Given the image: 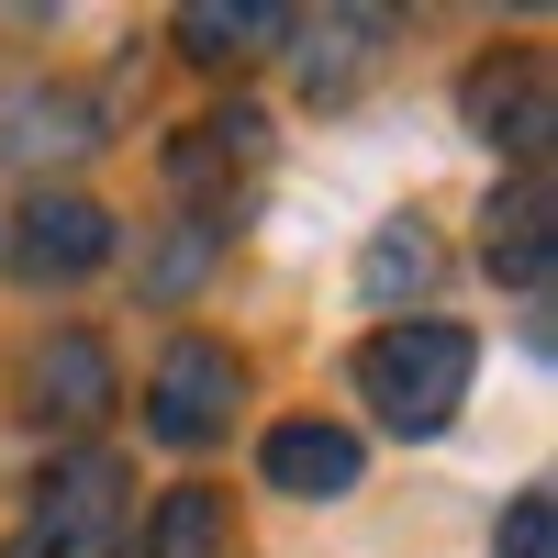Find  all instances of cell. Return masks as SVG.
Returning a JSON list of instances; mask_svg holds the SVG:
<instances>
[{
    "label": "cell",
    "instance_id": "cell-14",
    "mask_svg": "<svg viewBox=\"0 0 558 558\" xmlns=\"http://www.w3.org/2000/svg\"><path fill=\"white\" fill-rule=\"evenodd\" d=\"M380 57V12H336L313 34V57H302V78H313V101H347V78Z\"/></svg>",
    "mask_w": 558,
    "mask_h": 558
},
{
    "label": "cell",
    "instance_id": "cell-12",
    "mask_svg": "<svg viewBox=\"0 0 558 558\" xmlns=\"http://www.w3.org/2000/svg\"><path fill=\"white\" fill-rule=\"evenodd\" d=\"M302 23L279 12V0H191L179 12V45H191L202 68H246V57H268V45H291Z\"/></svg>",
    "mask_w": 558,
    "mask_h": 558
},
{
    "label": "cell",
    "instance_id": "cell-4",
    "mask_svg": "<svg viewBox=\"0 0 558 558\" xmlns=\"http://www.w3.org/2000/svg\"><path fill=\"white\" fill-rule=\"evenodd\" d=\"M12 402L34 413V425H101L112 413V347L89 336V324H57V336H34L23 368H12Z\"/></svg>",
    "mask_w": 558,
    "mask_h": 558
},
{
    "label": "cell",
    "instance_id": "cell-3",
    "mask_svg": "<svg viewBox=\"0 0 558 558\" xmlns=\"http://www.w3.org/2000/svg\"><path fill=\"white\" fill-rule=\"evenodd\" d=\"M235 402H246V368L235 347H213V336H179L157 357V380H146V425L168 447H213L223 425H235Z\"/></svg>",
    "mask_w": 558,
    "mask_h": 558
},
{
    "label": "cell",
    "instance_id": "cell-8",
    "mask_svg": "<svg viewBox=\"0 0 558 558\" xmlns=\"http://www.w3.org/2000/svg\"><path fill=\"white\" fill-rule=\"evenodd\" d=\"M257 470H268V492H291V502H336V492H357L368 447L347 425H324V413H302V425H268Z\"/></svg>",
    "mask_w": 558,
    "mask_h": 558
},
{
    "label": "cell",
    "instance_id": "cell-11",
    "mask_svg": "<svg viewBox=\"0 0 558 558\" xmlns=\"http://www.w3.org/2000/svg\"><path fill=\"white\" fill-rule=\"evenodd\" d=\"M481 246H492V279H514L525 302L547 291V257H558V235H547V179H536V168L514 179V191H492V235H481Z\"/></svg>",
    "mask_w": 558,
    "mask_h": 558
},
{
    "label": "cell",
    "instance_id": "cell-10",
    "mask_svg": "<svg viewBox=\"0 0 558 558\" xmlns=\"http://www.w3.org/2000/svg\"><path fill=\"white\" fill-rule=\"evenodd\" d=\"M134 558H246V536H235V502H223L213 481H179V492H157V514H146V536H134Z\"/></svg>",
    "mask_w": 558,
    "mask_h": 558
},
{
    "label": "cell",
    "instance_id": "cell-5",
    "mask_svg": "<svg viewBox=\"0 0 558 558\" xmlns=\"http://www.w3.org/2000/svg\"><path fill=\"white\" fill-rule=\"evenodd\" d=\"M101 257H112V213L89 191H34L12 213V268L34 279V291H45V279H89Z\"/></svg>",
    "mask_w": 558,
    "mask_h": 558
},
{
    "label": "cell",
    "instance_id": "cell-6",
    "mask_svg": "<svg viewBox=\"0 0 558 558\" xmlns=\"http://www.w3.org/2000/svg\"><path fill=\"white\" fill-rule=\"evenodd\" d=\"M268 168V112H202L191 134H168V191L191 202V213H223V191L235 179H257Z\"/></svg>",
    "mask_w": 558,
    "mask_h": 558
},
{
    "label": "cell",
    "instance_id": "cell-9",
    "mask_svg": "<svg viewBox=\"0 0 558 558\" xmlns=\"http://www.w3.org/2000/svg\"><path fill=\"white\" fill-rule=\"evenodd\" d=\"M78 146H101V123H89V101H78V89H57V78L0 89V157L45 168V157H78Z\"/></svg>",
    "mask_w": 558,
    "mask_h": 558
},
{
    "label": "cell",
    "instance_id": "cell-2",
    "mask_svg": "<svg viewBox=\"0 0 558 558\" xmlns=\"http://www.w3.org/2000/svg\"><path fill=\"white\" fill-rule=\"evenodd\" d=\"M123 514H134V470L112 447H78L34 481V514L12 525L0 558H112L123 547Z\"/></svg>",
    "mask_w": 558,
    "mask_h": 558
},
{
    "label": "cell",
    "instance_id": "cell-1",
    "mask_svg": "<svg viewBox=\"0 0 558 558\" xmlns=\"http://www.w3.org/2000/svg\"><path fill=\"white\" fill-rule=\"evenodd\" d=\"M470 380H481V336L447 324V313H402V324H380V336L357 347V402L380 413L391 436H447Z\"/></svg>",
    "mask_w": 558,
    "mask_h": 558
},
{
    "label": "cell",
    "instance_id": "cell-15",
    "mask_svg": "<svg viewBox=\"0 0 558 558\" xmlns=\"http://www.w3.org/2000/svg\"><path fill=\"white\" fill-rule=\"evenodd\" d=\"M213 246H223V213H179V235L146 257V302H179V291L213 268Z\"/></svg>",
    "mask_w": 558,
    "mask_h": 558
},
{
    "label": "cell",
    "instance_id": "cell-13",
    "mask_svg": "<svg viewBox=\"0 0 558 558\" xmlns=\"http://www.w3.org/2000/svg\"><path fill=\"white\" fill-rule=\"evenodd\" d=\"M436 279H447V246H436L413 213H402V223H380V235H368V257H357V291L380 302L391 324H402V302H425Z\"/></svg>",
    "mask_w": 558,
    "mask_h": 558
},
{
    "label": "cell",
    "instance_id": "cell-16",
    "mask_svg": "<svg viewBox=\"0 0 558 558\" xmlns=\"http://www.w3.org/2000/svg\"><path fill=\"white\" fill-rule=\"evenodd\" d=\"M492 558H558V492H514V502H502Z\"/></svg>",
    "mask_w": 558,
    "mask_h": 558
},
{
    "label": "cell",
    "instance_id": "cell-7",
    "mask_svg": "<svg viewBox=\"0 0 558 558\" xmlns=\"http://www.w3.org/2000/svg\"><path fill=\"white\" fill-rule=\"evenodd\" d=\"M458 112H470L481 146H514L525 168L547 157V68L536 57H481L470 78H458Z\"/></svg>",
    "mask_w": 558,
    "mask_h": 558
}]
</instances>
